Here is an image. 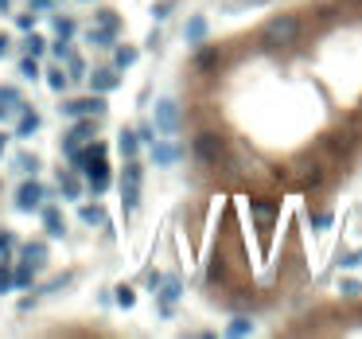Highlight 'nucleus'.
I'll return each mask as SVG.
<instances>
[{
	"label": "nucleus",
	"instance_id": "2f4dec72",
	"mask_svg": "<svg viewBox=\"0 0 362 339\" xmlns=\"http://www.w3.org/2000/svg\"><path fill=\"white\" fill-rule=\"evenodd\" d=\"M8 250H12V234H0V257L8 254Z\"/></svg>",
	"mask_w": 362,
	"mask_h": 339
},
{
	"label": "nucleus",
	"instance_id": "0eeeda50",
	"mask_svg": "<svg viewBox=\"0 0 362 339\" xmlns=\"http://www.w3.org/2000/svg\"><path fill=\"white\" fill-rule=\"evenodd\" d=\"M82 141H93V121H86V117H75V133L67 136V141H63V148H67L70 156L78 153V144Z\"/></svg>",
	"mask_w": 362,
	"mask_h": 339
},
{
	"label": "nucleus",
	"instance_id": "20e7f679",
	"mask_svg": "<svg viewBox=\"0 0 362 339\" xmlns=\"http://www.w3.org/2000/svg\"><path fill=\"white\" fill-rule=\"evenodd\" d=\"M323 144H328L335 156H351L354 148H358V133H354V129H339V133H331Z\"/></svg>",
	"mask_w": 362,
	"mask_h": 339
},
{
	"label": "nucleus",
	"instance_id": "393cba45",
	"mask_svg": "<svg viewBox=\"0 0 362 339\" xmlns=\"http://www.w3.org/2000/svg\"><path fill=\"white\" fill-rule=\"evenodd\" d=\"M133 59H136V51H133V47H117V67H129Z\"/></svg>",
	"mask_w": 362,
	"mask_h": 339
},
{
	"label": "nucleus",
	"instance_id": "423d86ee",
	"mask_svg": "<svg viewBox=\"0 0 362 339\" xmlns=\"http://www.w3.org/2000/svg\"><path fill=\"white\" fill-rule=\"evenodd\" d=\"M121 191H125V211H133L136 199H141V168H136V164L125 168V184H121Z\"/></svg>",
	"mask_w": 362,
	"mask_h": 339
},
{
	"label": "nucleus",
	"instance_id": "c756f323",
	"mask_svg": "<svg viewBox=\"0 0 362 339\" xmlns=\"http://www.w3.org/2000/svg\"><path fill=\"white\" fill-rule=\"evenodd\" d=\"M117 305H133V288H117Z\"/></svg>",
	"mask_w": 362,
	"mask_h": 339
},
{
	"label": "nucleus",
	"instance_id": "dca6fc26",
	"mask_svg": "<svg viewBox=\"0 0 362 339\" xmlns=\"http://www.w3.org/2000/svg\"><path fill=\"white\" fill-rule=\"evenodd\" d=\"M35 129H39V117H35V113H24V117H20V136H32Z\"/></svg>",
	"mask_w": 362,
	"mask_h": 339
},
{
	"label": "nucleus",
	"instance_id": "b1692460",
	"mask_svg": "<svg viewBox=\"0 0 362 339\" xmlns=\"http://www.w3.org/2000/svg\"><path fill=\"white\" fill-rule=\"evenodd\" d=\"M24 47H27V55H43V39H39V35H27Z\"/></svg>",
	"mask_w": 362,
	"mask_h": 339
},
{
	"label": "nucleus",
	"instance_id": "cd10ccee",
	"mask_svg": "<svg viewBox=\"0 0 362 339\" xmlns=\"http://www.w3.org/2000/svg\"><path fill=\"white\" fill-rule=\"evenodd\" d=\"M101 27H105V32H113V27H117V16H110V12H101Z\"/></svg>",
	"mask_w": 362,
	"mask_h": 339
},
{
	"label": "nucleus",
	"instance_id": "bb28decb",
	"mask_svg": "<svg viewBox=\"0 0 362 339\" xmlns=\"http://www.w3.org/2000/svg\"><path fill=\"white\" fill-rule=\"evenodd\" d=\"M12 285H16V288H27V285H32V269H20L16 277H12Z\"/></svg>",
	"mask_w": 362,
	"mask_h": 339
},
{
	"label": "nucleus",
	"instance_id": "9d476101",
	"mask_svg": "<svg viewBox=\"0 0 362 339\" xmlns=\"http://www.w3.org/2000/svg\"><path fill=\"white\" fill-rule=\"evenodd\" d=\"M152 156H156V164H160V168H172V164L179 160V148H176V144H156V148H152Z\"/></svg>",
	"mask_w": 362,
	"mask_h": 339
},
{
	"label": "nucleus",
	"instance_id": "aec40b11",
	"mask_svg": "<svg viewBox=\"0 0 362 339\" xmlns=\"http://www.w3.org/2000/svg\"><path fill=\"white\" fill-rule=\"evenodd\" d=\"M160 297H164V300H176V297H179V281H176V277H168V281H164Z\"/></svg>",
	"mask_w": 362,
	"mask_h": 339
},
{
	"label": "nucleus",
	"instance_id": "5701e85b",
	"mask_svg": "<svg viewBox=\"0 0 362 339\" xmlns=\"http://www.w3.org/2000/svg\"><path fill=\"white\" fill-rule=\"evenodd\" d=\"M121 153H125V156L136 153V136L133 133H121Z\"/></svg>",
	"mask_w": 362,
	"mask_h": 339
},
{
	"label": "nucleus",
	"instance_id": "4468645a",
	"mask_svg": "<svg viewBox=\"0 0 362 339\" xmlns=\"http://www.w3.org/2000/svg\"><path fill=\"white\" fill-rule=\"evenodd\" d=\"M43 219H47V234H51V238H59V234H63V219H59L55 211H51V207L43 211Z\"/></svg>",
	"mask_w": 362,
	"mask_h": 339
},
{
	"label": "nucleus",
	"instance_id": "a878e982",
	"mask_svg": "<svg viewBox=\"0 0 362 339\" xmlns=\"http://www.w3.org/2000/svg\"><path fill=\"white\" fill-rule=\"evenodd\" d=\"M63 191H67V199H78V179L75 176H63Z\"/></svg>",
	"mask_w": 362,
	"mask_h": 339
},
{
	"label": "nucleus",
	"instance_id": "7ed1b4c3",
	"mask_svg": "<svg viewBox=\"0 0 362 339\" xmlns=\"http://www.w3.org/2000/svg\"><path fill=\"white\" fill-rule=\"evenodd\" d=\"M156 133H164V136H176L179 133V105L172 102V98L156 102Z\"/></svg>",
	"mask_w": 362,
	"mask_h": 339
},
{
	"label": "nucleus",
	"instance_id": "f8f14e48",
	"mask_svg": "<svg viewBox=\"0 0 362 339\" xmlns=\"http://www.w3.org/2000/svg\"><path fill=\"white\" fill-rule=\"evenodd\" d=\"M187 39H191V43H202V39H207V20H202V16H191V20H187Z\"/></svg>",
	"mask_w": 362,
	"mask_h": 339
},
{
	"label": "nucleus",
	"instance_id": "f257e3e1",
	"mask_svg": "<svg viewBox=\"0 0 362 339\" xmlns=\"http://www.w3.org/2000/svg\"><path fill=\"white\" fill-rule=\"evenodd\" d=\"M300 16H292V12H285V16H273L269 24L261 27V39L269 43V47H288V43L300 39Z\"/></svg>",
	"mask_w": 362,
	"mask_h": 339
},
{
	"label": "nucleus",
	"instance_id": "c85d7f7f",
	"mask_svg": "<svg viewBox=\"0 0 362 339\" xmlns=\"http://www.w3.org/2000/svg\"><path fill=\"white\" fill-rule=\"evenodd\" d=\"M343 293H347V297H358L362 285H358V281H343Z\"/></svg>",
	"mask_w": 362,
	"mask_h": 339
},
{
	"label": "nucleus",
	"instance_id": "6e6552de",
	"mask_svg": "<svg viewBox=\"0 0 362 339\" xmlns=\"http://www.w3.org/2000/svg\"><path fill=\"white\" fill-rule=\"evenodd\" d=\"M105 110V102H98V98H82V102H67L63 105V113H67L70 121L75 117H93V113H101Z\"/></svg>",
	"mask_w": 362,
	"mask_h": 339
},
{
	"label": "nucleus",
	"instance_id": "2eb2a0df",
	"mask_svg": "<svg viewBox=\"0 0 362 339\" xmlns=\"http://www.w3.org/2000/svg\"><path fill=\"white\" fill-rule=\"evenodd\" d=\"M82 222H90V226H101V222H105V211H101V207H82Z\"/></svg>",
	"mask_w": 362,
	"mask_h": 339
},
{
	"label": "nucleus",
	"instance_id": "412c9836",
	"mask_svg": "<svg viewBox=\"0 0 362 339\" xmlns=\"http://www.w3.org/2000/svg\"><path fill=\"white\" fill-rule=\"evenodd\" d=\"M20 75H24V78H35V75H39V63H35V55H27V59L20 63Z\"/></svg>",
	"mask_w": 362,
	"mask_h": 339
},
{
	"label": "nucleus",
	"instance_id": "f704fd0d",
	"mask_svg": "<svg viewBox=\"0 0 362 339\" xmlns=\"http://www.w3.org/2000/svg\"><path fill=\"white\" fill-rule=\"evenodd\" d=\"M0 153H4V136H0Z\"/></svg>",
	"mask_w": 362,
	"mask_h": 339
},
{
	"label": "nucleus",
	"instance_id": "39448f33",
	"mask_svg": "<svg viewBox=\"0 0 362 339\" xmlns=\"http://www.w3.org/2000/svg\"><path fill=\"white\" fill-rule=\"evenodd\" d=\"M296 184L300 187H320L323 184V164L320 160H300L296 164Z\"/></svg>",
	"mask_w": 362,
	"mask_h": 339
},
{
	"label": "nucleus",
	"instance_id": "9b49d317",
	"mask_svg": "<svg viewBox=\"0 0 362 339\" xmlns=\"http://www.w3.org/2000/svg\"><path fill=\"white\" fill-rule=\"evenodd\" d=\"M90 86H93L98 94H105V90H113V86H117V75H113V70H93Z\"/></svg>",
	"mask_w": 362,
	"mask_h": 339
},
{
	"label": "nucleus",
	"instance_id": "f3484780",
	"mask_svg": "<svg viewBox=\"0 0 362 339\" xmlns=\"http://www.w3.org/2000/svg\"><path fill=\"white\" fill-rule=\"evenodd\" d=\"M250 207H253V215H257L261 222H269V219H273V207H269V203H261V199H250Z\"/></svg>",
	"mask_w": 362,
	"mask_h": 339
},
{
	"label": "nucleus",
	"instance_id": "ddd939ff",
	"mask_svg": "<svg viewBox=\"0 0 362 339\" xmlns=\"http://www.w3.org/2000/svg\"><path fill=\"white\" fill-rule=\"evenodd\" d=\"M219 59H222L219 51H199V59H195V70H214V67H219Z\"/></svg>",
	"mask_w": 362,
	"mask_h": 339
},
{
	"label": "nucleus",
	"instance_id": "f03ea898",
	"mask_svg": "<svg viewBox=\"0 0 362 339\" xmlns=\"http://www.w3.org/2000/svg\"><path fill=\"white\" fill-rule=\"evenodd\" d=\"M195 156H199L202 164H226V141H222L214 129H207V133L195 136Z\"/></svg>",
	"mask_w": 362,
	"mask_h": 339
},
{
	"label": "nucleus",
	"instance_id": "473e14b6",
	"mask_svg": "<svg viewBox=\"0 0 362 339\" xmlns=\"http://www.w3.org/2000/svg\"><path fill=\"white\" fill-rule=\"evenodd\" d=\"M32 4H35V8H47V4H51V0H32Z\"/></svg>",
	"mask_w": 362,
	"mask_h": 339
},
{
	"label": "nucleus",
	"instance_id": "1a4fd4ad",
	"mask_svg": "<svg viewBox=\"0 0 362 339\" xmlns=\"http://www.w3.org/2000/svg\"><path fill=\"white\" fill-rule=\"evenodd\" d=\"M16 207L20 211H39L43 207V187L39 184H24L20 187V196H16Z\"/></svg>",
	"mask_w": 362,
	"mask_h": 339
},
{
	"label": "nucleus",
	"instance_id": "7c9ffc66",
	"mask_svg": "<svg viewBox=\"0 0 362 339\" xmlns=\"http://www.w3.org/2000/svg\"><path fill=\"white\" fill-rule=\"evenodd\" d=\"M8 288H12V273L0 269V293H8Z\"/></svg>",
	"mask_w": 362,
	"mask_h": 339
},
{
	"label": "nucleus",
	"instance_id": "72a5a7b5",
	"mask_svg": "<svg viewBox=\"0 0 362 339\" xmlns=\"http://www.w3.org/2000/svg\"><path fill=\"white\" fill-rule=\"evenodd\" d=\"M4 51H8V43H4V35H0V55H4Z\"/></svg>",
	"mask_w": 362,
	"mask_h": 339
},
{
	"label": "nucleus",
	"instance_id": "a211bd4d",
	"mask_svg": "<svg viewBox=\"0 0 362 339\" xmlns=\"http://www.w3.org/2000/svg\"><path fill=\"white\" fill-rule=\"evenodd\" d=\"M24 254H27V265H39V262H43V254H47V246H43V242H35V246H27V250H24Z\"/></svg>",
	"mask_w": 362,
	"mask_h": 339
},
{
	"label": "nucleus",
	"instance_id": "4be33fe9",
	"mask_svg": "<svg viewBox=\"0 0 362 339\" xmlns=\"http://www.w3.org/2000/svg\"><path fill=\"white\" fill-rule=\"evenodd\" d=\"M47 86H51V90H63V86H67V75H63V70H51V75H47Z\"/></svg>",
	"mask_w": 362,
	"mask_h": 339
},
{
	"label": "nucleus",
	"instance_id": "6ab92c4d",
	"mask_svg": "<svg viewBox=\"0 0 362 339\" xmlns=\"http://www.w3.org/2000/svg\"><path fill=\"white\" fill-rule=\"evenodd\" d=\"M245 331H253V324L245 320V316H238V320H234V324H230V328H226V335H245Z\"/></svg>",
	"mask_w": 362,
	"mask_h": 339
},
{
	"label": "nucleus",
	"instance_id": "c9c22d12",
	"mask_svg": "<svg viewBox=\"0 0 362 339\" xmlns=\"http://www.w3.org/2000/svg\"><path fill=\"white\" fill-rule=\"evenodd\" d=\"M358 4H362V0H358Z\"/></svg>",
	"mask_w": 362,
	"mask_h": 339
}]
</instances>
